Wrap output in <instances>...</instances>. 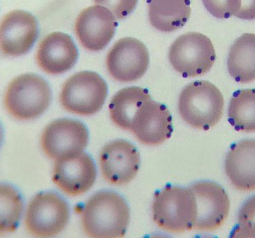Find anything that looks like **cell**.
<instances>
[{
	"label": "cell",
	"instance_id": "obj_1",
	"mask_svg": "<svg viewBox=\"0 0 255 238\" xmlns=\"http://www.w3.org/2000/svg\"><path fill=\"white\" fill-rule=\"evenodd\" d=\"M130 213L126 201L113 191H101L86 203L82 214L83 230L94 238L125 237Z\"/></svg>",
	"mask_w": 255,
	"mask_h": 238
},
{
	"label": "cell",
	"instance_id": "obj_2",
	"mask_svg": "<svg viewBox=\"0 0 255 238\" xmlns=\"http://www.w3.org/2000/svg\"><path fill=\"white\" fill-rule=\"evenodd\" d=\"M178 107L180 116L187 124L208 131L219 123L223 115V94L212 82L196 80L181 92Z\"/></svg>",
	"mask_w": 255,
	"mask_h": 238
},
{
	"label": "cell",
	"instance_id": "obj_3",
	"mask_svg": "<svg viewBox=\"0 0 255 238\" xmlns=\"http://www.w3.org/2000/svg\"><path fill=\"white\" fill-rule=\"evenodd\" d=\"M197 212L196 198L191 188L167 186L155 194L152 203L153 221L166 232L179 234L191 231Z\"/></svg>",
	"mask_w": 255,
	"mask_h": 238
},
{
	"label": "cell",
	"instance_id": "obj_4",
	"mask_svg": "<svg viewBox=\"0 0 255 238\" xmlns=\"http://www.w3.org/2000/svg\"><path fill=\"white\" fill-rule=\"evenodd\" d=\"M52 92L46 80L34 74L16 78L8 85L4 103L11 116L27 121L40 116L49 107Z\"/></svg>",
	"mask_w": 255,
	"mask_h": 238
},
{
	"label": "cell",
	"instance_id": "obj_5",
	"mask_svg": "<svg viewBox=\"0 0 255 238\" xmlns=\"http://www.w3.org/2000/svg\"><path fill=\"white\" fill-rule=\"evenodd\" d=\"M168 57L173 68L183 78H196L210 72L216 54L209 38L199 32H189L174 41Z\"/></svg>",
	"mask_w": 255,
	"mask_h": 238
},
{
	"label": "cell",
	"instance_id": "obj_6",
	"mask_svg": "<svg viewBox=\"0 0 255 238\" xmlns=\"http://www.w3.org/2000/svg\"><path fill=\"white\" fill-rule=\"evenodd\" d=\"M108 87L94 72L83 71L69 78L62 87L60 104L65 110L82 116L98 112L105 103Z\"/></svg>",
	"mask_w": 255,
	"mask_h": 238
},
{
	"label": "cell",
	"instance_id": "obj_7",
	"mask_svg": "<svg viewBox=\"0 0 255 238\" xmlns=\"http://www.w3.org/2000/svg\"><path fill=\"white\" fill-rule=\"evenodd\" d=\"M68 203L56 193L46 192L34 196L27 207L25 225L36 237H52L59 234L68 224Z\"/></svg>",
	"mask_w": 255,
	"mask_h": 238
},
{
	"label": "cell",
	"instance_id": "obj_8",
	"mask_svg": "<svg viewBox=\"0 0 255 238\" xmlns=\"http://www.w3.org/2000/svg\"><path fill=\"white\" fill-rule=\"evenodd\" d=\"M149 62V52L144 44L137 39L126 37L111 48L107 56L106 66L114 79L131 82L144 76Z\"/></svg>",
	"mask_w": 255,
	"mask_h": 238
},
{
	"label": "cell",
	"instance_id": "obj_9",
	"mask_svg": "<svg viewBox=\"0 0 255 238\" xmlns=\"http://www.w3.org/2000/svg\"><path fill=\"white\" fill-rule=\"evenodd\" d=\"M190 188L195 196L198 209L194 230L209 232L222 227L231 207L226 190L217 182L210 181L195 182Z\"/></svg>",
	"mask_w": 255,
	"mask_h": 238
},
{
	"label": "cell",
	"instance_id": "obj_10",
	"mask_svg": "<svg viewBox=\"0 0 255 238\" xmlns=\"http://www.w3.org/2000/svg\"><path fill=\"white\" fill-rule=\"evenodd\" d=\"M89 138L88 129L82 122L62 119L46 127L41 136V145L46 156L56 160L82 152Z\"/></svg>",
	"mask_w": 255,
	"mask_h": 238
},
{
	"label": "cell",
	"instance_id": "obj_11",
	"mask_svg": "<svg viewBox=\"0 0 255 238\" xmlns=\"http://www.w3.org/2000/svg\"><path fill=\"white\" fill-rule=\"evenodd\" d=\"M140 165V154L135 145L128 141H113L102 149L100 166L102 174L109 183L124 185L137 175Z\"/></svg>",
	"mask_w": 255,
	"mask_h": 238
},
{
	"label": "cell",
	"instance_id": "obj_12",
	"mask_svg": "<svg viewBox=\"0 0 255 238\" xmlns=\"http://www.w3.org/2000/svg\"><path fill=\"white\" fill-rule=\"evenodd\" d=\"M96 165L84 152L72 155L55 160L53 182L64 193L78 196L87 192L96 182Z\"/></svg>",
	"mask_w": 255,
	"mask_h": 238
},
{
	"label": "cell",
	"instance_id": "obj_13",
	"mask_svg": "<svg viewBox=\"0 0 255 238\" xmlns=\"http://www.w3.org/2000/svg\"><path fill=\"white\" fill-rule=\"evenodd\" d=\"M117 17L103 6H90L79 14L75 32L82 45L91 52L104 49L115 36Z\"/></svg>",
	"mask_w": 255,
	"mask_h": 238
},
{
	"label": "cell",
	"instance_id": "obj_14",
	"mask_svg": "<svg viewBox=\"0 0 255 238\" xmlns=\"http://www.w3.org/2000/svg\"><path fill=\"white\" fill-rule=\"evenodd\" d=\"M130 131L142 144L157 146L172 135V116L165 105L151 99L136 113Z\"/></svg>",
	"mask_w": 255,
	"mask_h": 238
},
{
	"label": "cell",
	"instance_id": "obj_15",
	"mask_svg": "<svg viewBox=\"0 0 255 238\" xmlns=\"http://www.w3.org/2000/svg\"><path fill=\"white\" fill-rule=\"evenodd\" d=\"M38 35V23L33 15L25 11H11L1 22V52L11 57L26 54Z\"/></svg>",
	"mask_w": 255,
	"mask_h": 238
},
{
	"label": "cell",
	"instance_id": "obj_16",
	"mask_svg": "<svg viewBox=\"0 0 255 238\" xmlns=\"http://www.w3.org/2000/svg\"><path fill=\"white\" fill-rule=\"evenodd\" d=\"M78 50L73 39L63 32H52L41 41L36 59L39 68L50 75H62L78 61Z\"/></svg>",
	"mask_w": 255,
	"mask_h": 238
},
{
	"label": "cell",
	"instance_id": "obj_17",
	"mask_svg": "<svg viewBox=\"0 0 255 238\" xmlns=\"http://www.w3.org/2000/svg\"><path fill=\"white\" fill-rule=\"evenodd\" d=\"M225 170L238 190H255V139H246L231 147L225 160Z\"/></svg>",
	"mask_w": 255,
	"mask_h": 238
},
{
	"label": "cell",
	"instance_id": "obj_18",
	"mask_svg": "<svg viewBox=\"0 0 255 238\" xmlns=\"http://www.w3.org/2000/svg\"><path fill=\"white\" fill-rule=\"evenodd\" d=\"M147 3L150 24L161 32L177 31L191 17V0H147Z\"/></svg>",
	"mask_w": 255,
	"mask_h": 238
},
{
	"label": "cell",
	"instance_id": "obj_19",
	"mask_svg": "<svg viewBox=\"0 0 255 238\" xmlns=\"http://www.w3.org/2000/svg\"><path fill=\"white\" fill-rule=\"evenodd\" d=\"M227 69L237 82L255 80V34H243L236 39L229 52Z\"/></svg>",
	"mask_w": 255,
	"mask_h": 238
},
{
	"label": "cell",
	"instance_id": "obj_20",
	"mask_svg": "<svg viewBox=\"0 0 255 238\" xmlns=\"http://www.w3.org/2000/svg\"><path fill=\"white\" fill-rule=\"evenodd\" d=\"M150 100L151 96L147 89L133 86L121 89L111 101V119L116 126L130 131L136 113Z\"/></svg>",
	"mask_w": 255,
	"mask_h": 238
},
{
	"label": "cell",
	"instance_id": "obj_21",
	"mask_svg": "<svg viewBox=\"0 0 255 238\" xmlns=\"http://www.w3.org/2000/svg\"><path fill=\"white\" fill-rule=\"evenodd\" d=\"M228 121L236 131L255 133V89L234 92L229 105Z\"/></svg>",
	"mask_w": 255,
	"mask_h": 238
},
{
	"label": "cell",
	"instance_id": "obj_22",
	"mask_svg": "<svg viewBox=\"0 0 255 238\" xmlns=\"http://www.w3.org/2000/svg\"><path fill=\"white\" fill-rule=\"evenodd\" d=\"M23 209L21 197L13 187L1 186V234L12 233L17 229Z\"/></svg>",
	"mask_w": 255,
	"mask_h": 238
},
{
	"label": "cell",
	"instance_id": "obj_23",
	"mask_svg": "<svg viewBox=\"0 0 255 238\" xmlns=\"http://www.w3.org/2000/svg\"><path fill=\"white\" fill-rule=\"evenodd\" d=\"M237 227L233 238H255V195L243 203L238 216Z\"/></svg>",
	"mask_w": 255,
	"mask_h": 238
},
{
	"label": "cell",
	"instance_id": "obj_24",
	"mask_svg": "<svg viewBox=\"0 0 255 238\" xmlns=\"http://www.w3.org/2000/svg\"><path fill=\"white\" fill-rule=\"evenodd\" d=\"M206 10L213 17L226 19L235 13L238 0H202Z\"/></svg>",
	"mask_w": 255,
	"mask_h": 238
},
{
	"label": "cell",
	"instance_id": "obj_25",
	"mask_svg": "<svg viewBox=\"0 0 255 238\" xmlns=\"http://www.w3.org/2000/svg\"><path fill=\"white\" fill-rule=\"evenodd\" d=\"M95 3L108 8L118 19H124L135 8L138 0H94Z\"/></svg>",
	"mask_w": 255,
	"mask_h": 238
},
{
	"label": "cell",
	"instance_id": "obj_26",
	"mask_svg": "<svg viewBox=\"0 0 255 238\" xmlns=\"http://www.w3.org/2000/svg\"><path fill=\"white\" fill-rule=\"evenodd\" d=\"M234 16L243 20H255V0H238Z\"/></svg>",
	"mask_w": 255,
	"mask_h": 238
}]
</instances>
